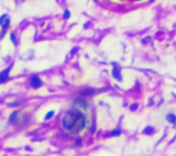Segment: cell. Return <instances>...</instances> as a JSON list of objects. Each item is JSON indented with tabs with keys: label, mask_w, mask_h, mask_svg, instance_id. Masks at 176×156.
<instances>
[{
	"label": "cell",
	"mask_w": 176,
	"mask_h": 156,
	"mask_svg": "<svg viewBox=\"0 0 176 156\" xmlns=\"http://www.w3.org/2000/svg\"><path fill=\"white\" fill-rule=\"evenodd\" d=\"M0 25H2V28L4 29V31L8 28V25H10V17L7 14H3L2 17H0Z\"/></svg>",
	"instance_id": "cell-5"
},
{
	"label": "cell",
	"mask_w": 176,
	"mask_h": 156,
	"mask_svg": "<svg viewBox=\"0 0 176 156\" xmlns=\"http://www.w3.org/2000/svg\"><path fill=\"white\" fill-rule=\"evenodd\" d=\"M74 108H77V109H80V111H87L88 109V102H87V100H84V98H77L74 101Z\"/></svg>",
	"instance_id": "cell-2"
},
{
	"label": "cell",
	"mask_w": 176,
	"mask_h": 156,
	"mask_svg": "<svg viewBox=\"0 0 176 156\" xmlns=\"http://www.w3.org/2000/svg\"><path fill=\"white\" fill-rule=\"evenodd\" d=\"M154 131H155L154 127H146V129L143 130V133L144 134H151V133H154Z\"/></svg>",
	"instance_id": "cell-10"
},
{
	"label": "cell",
	"mask_w": 176,
	"mask_h": 156,
	"mask_svg": "<svg viewBox=\"0 0 176 156\" xmlns=\"http://www.w3.org/2000/svg\"><path fill=\"white\" fill-rule=\"evenodd\" d=\"M30 86L33 88H39V87L43 86V82H41V79L39 76H32L30 77Z\"/></svg>",
	"instance_id": "cell-3"
},
{
	"label": "cell",
	"mask_w": 176,
	"mask_h": 156,
	"mask_svg": "<svg viewBox=\"0 0 176 156\" xmlns=\"http://www.w3.org/2000/svg\"><path fill=\"white\" fill-rule=\"evenodd\" d=\"M54 115H55V111H50V112H48L47 115L44 116V119H46V120H48V119H51Z\"/></svg>",
	"instance_id": "cell-12"
},
{
	"label": "cell",
	"mask_w": 176,
	"mask_h": 156,
	"mask_svg": "<svg viewBox=\"0 0 176 156\" xmlns=\"http://www.w3.org/2000/svg\"><path fill=\"white\" fill-rule=\"evenodd\" d=\"M133 2H140V0H133Z\"/></svg>",
	"instance_id": "cell-16"
},
{
	"label": "cell",
	"mask_w": 176,
	"mask_h": 156,
	"mask_svg": "<svg viewBox=\"0 0 176 156\" xmlns=\"http://www.w3.org/2000/svg\"><path fill=\"white\" fill-rule=\"evenodd\" d=\"M18 2H21V0H18Z\"/></svg>",
	"instance_id": "cell-17"
},
{
	"label": "cell",
	"mask_w": 176,
	"mask_h": 156,
	"mask_svg": "<svg viewBox=\"0 0 176 156\" xmlns=\"http://www.w3.org/2000/svg\"><path fill=\"white\" fill-rule=\"evenodd\" d=\"M167 120L171 124H176V115H175V113H168V115H167Z\"/></svg>",
	"instance_id": "cell-6"
},
{
	"label": "cell",
	"mask_w": 176,
	"mask_h": 156,
	"mask_svg": "<svg viewBox=\"0 0 176 156\" xmlns=\"http://www.w3.org/2000/svg\"><path fill=\"white\" fill-rule=\"evenodd\" d=\"M10 37H11V41H13L14 44H17V40H15V35H14V33H11V35H10Z\"/></svg>",
	"instance_id": "cell-14"
},
{
	"label": "cell",
	"mask_w": 176,
	"mask_h": 156,
	"mask_svg": "<svg viewBox=\"0 0 176 156\" xmlns=\"http://www.w3.org/2000/svg\"><path fill=\"white\" fill-rule=\"evenodd\" d=\"M113 76L116 77V79H117L118 82H121V80H123V76H121V73H120V69H118V68H114V69H113Z\"/></svg>",
	"instance_id": "cell-7"
},
{
	"label": "cell",
	"mask_w": 176,
	"mask_h": 156,
	"mask_svg": "<svg viewBox=\"0 0 176 156\" xmlns=\"http://www.w3.org/2000/svg\"><path fill=\"white\" fill-rule=\"evenodd\" d=\"M136 108H138V105H131V111L132 109H136Z\"/></svg>",
	"instance_id": "cell-15"
},
{
	"label": "cell",
	"mask_w": 176,
	"mask_h": 156,
	"mask_svg": "<svg viewBox=\"0 0 176 156\" xmlns=\"http://www.w3.org/2000/svg\"><path fill=\"white\" fill-rule=\"evenodd\" d=\"M17 119H18V112H14L13 115L10 116V119H8V123H10V124H13V123L17 120Z\"/></svg>",
	"instance_id": "cell-8"
},
{
	"label": "cell",
	"mask_w": 176,
	"mask_h": 156,
	"mask_svg": "<svg viewBox=\"0 0 176 156\" xmlns=\"http://www.w3.org/2000/svg\"><path fill=\"white\" fill-rule=\"evenodd\" d=\"M61 126L62 129L69 134H78L86 129L87 126V116L84 115V112L73 108L69 109L61 119Z\"/></svg>",
	"instance_id": "cell-1"
},
{
	"label": "cell",
	"mask_w": 176,
	"mask_h": 156,
	"mask_svg": "<svg viewBox=\"0 0 176 156\" xmlns=\"http://www.w3.org/2000/svg\"><path fill=\"white\" fill-rule=\"evenodd\" d=\"M120 134H121L120 130H114V131H110L107 135H109V137H117V135H120Z\"/></svg>",
	"instance_id": "cell-11"
},
{
	"label": "cell",
	"mask_w": 176,
	"mask_h": 156,
	"mask_svg": "<svg viewBox=\"0 0 176 156\" xmlns=\"http://www.w3.org/2000/svg\"><path fill=\"white\" fill-rule=\"evenodd\" d=\"M10 70H11V65H10L7 69H4L2 73H0V83H6V82L10 79Z\"/></svg>",
	"instance_id": "cell-4"
},
{
	"label": "cell",
	"mask_w": 176,
	"mask_h": 156,
	"mask_svg": "<svg viewBox=\"0 0 176 156\" xmlns=\"http://www.w3.org/2000/svg\"><path fill=\"white\" fill-rule=\"evenodd\" d=\"M63 18H65V20H69V18H70V11H69V10H65V13H63Z\"/></svg>",
	"instance_id": "cell-13"
},
{
	"label": "cell",
	"mask_w": 176,
	"mask_h": 156,
	"mask_svg": "<svg viewBox=\"0 0 176 156\" xmlns=\"http://www.w3.org/2000/svg\"><path fill=\"white\" fill-rule=\"evenodd\" d=\"M95 93H96L95 90H84L81 94H83V95H94Z\"/></svg>",
	"instance_id": "cell-9"
}]
</instances>
